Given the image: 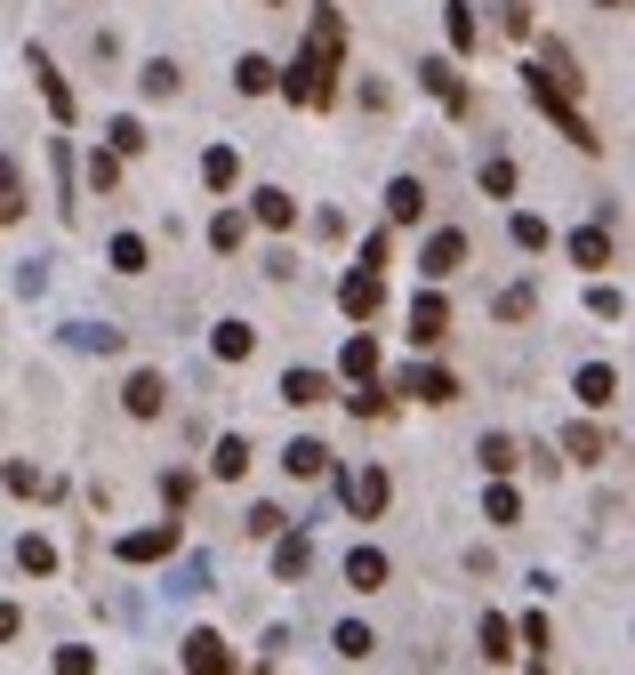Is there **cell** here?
<instances>
[{
    "label": "cell",
    "instance_id": "6da1fadb",
    "mask_svg": "<svg viewBox=\"0 0 635 675\" xmlns=\"http://www.w3.org/2000/svg\"><path fill=\"white\" fill-rule=\"evenodd\" d=\"M339 64H346V17L322 0L314 24H306V49H298L290 73H282V97H290V105H306V113H322L330 97H339Z\"/></svg>",
    "mask_w": 635,
    "mask_h": 675
},
{
    "label": "cell",
    "instance_id": "7a4b0ae2",
    "mask_svg": "<svg viewBox=\"0 0 635 675\" xmlns=\"http://www.w3.org/2000/svg\"><path fill=\"white\" fill-rule=\"evenodd\" d=\"M523 89H531V105H540V113H547V121L563 129V138L579 145V153H604V138H595V121H587V113H579V105H572V97H563V89H555L547 73H540V64L523 73Z\"/></svg>",
    "mask_w": 635,
    "mask_h": 675
},
{
    "label": "cell",
    "instance_id": "3957f363",
    "mask_svg": "<svg viewBox=\"0 0 635 675\" xmlns=\"http://www.w3.org/2000/svg\"><path fill=\"white\" fill-rule=\"evenodd\" d=\"M419 89L443 105L451 121H466L475 113V97H466V81H458V57H419Z\"/></svg>",
    "mask_w": 635,
    "mask_h": 675
},
{
    "label": "cell",
    "instance_id": "277c9868",
    "mask_svg": "<svg viewBox=\"0 0 635 675\" xmlns=\"http://www.w3.org/2000/svg\"><path fill=\"white\" fill-rule=\"evenodd\" d=\"M339 498H346V515H354V523H379V515H386V498H394V475H386V466H354V475L339 483Z\"/></svg>",
    "mask_w": 635,
    "mask_h": 675
},
{
    "label": "cell",
    "instance_id": "5b68a950",
    "mask_svg": "<svg viewBox=\"0 0 635 675\" xmlns=\"http://www.w3.org/2000/svg\"><path fill=\"white\" fill-rule=\"evenodd\" d=\"M178 547H185V531H178V523H145V531H121V538H113V555H121V563H170Z\"/></svg>",
    "mask_w": 635,
    "mask_h": 675
},
{
    "label": "cell",
    "instance_id": "8992f818",
    "mask_svg": "<svg viewBox=\"0 0 635 675\" xmlns=\"http://www.w3.org/2000/svg\"><path fill=\"white\" fill-rule=\"evenodd\" d=\"M339 306H346V322L362 330V322L386 306V274H362V265H346V274H339Z\"/></svg>",
    "mask_w": 635,
    "mask_h": 675
},
{
    "label": "cell",
    "instance_id": "52a82bcc",
    "mask_svg": "<svg viewBox=\"0 0 635 675\" xmlns=\"http://www.w3.org/2000/svg\"><path fill=\"white\" fill-rule=\"evenodd\" d=\"M458 265H466V233H458V225H434L426 250H419V274H426V282H451Z\"/></svg>",
    "mask_w": 635,
    "mask_h": 675
},
{
    "label": "cell",
    "instance_id": "ba28073f",
    "mask_svg": "<svg viewBox=\"0 0 635 675\" xmlns=\"http://www.w3.org/2000/svg\"><path fill=\"white\" fill-rule=\"evenodd\" d=\"M24 73L41 81V97H49V121H57V129H73V113H81V105H73V89H64V73L49 64V49H24Z\"/></svg>",
    "mask_w": 635,
    "mask_h": 675
},
{
    "label": "cell",
    "instance_id": "9c48e42d",
    "mask_svg": "<svg viewBox=\"0 0 635 675\" xmlns=\"http://www.w3.org/2000/svg\"><path fill=\"white\" fill-rule=\"evenodd\" d=\"M572 394H579V411H612V402H619V370L612 362H579L572 370Z\"/></svg>",
    "mask_w": 635,
    "mask_h": 675
},
{
    "label": "cell",
    "instance_id": "30bf717a",
    "mask_svg": "<svg viewBox=\"0 0 635 675\" xmlns=\"http://www.w3.org/2000/svg\"><path fill=\"white\" fill-rule=\"evenodd\" d=\"M443 338H451L443 290H419V298H411V346H443Z\"/></svg>",
    "mask_w": 635,
    "mask_h": 675
},
{
    "label": "cell",
    "instance_id": "8fae6325",
    "mask_svg": "<svg viewBox=\"0 0 635 675\" xmlns=\"http://www.w3.org/2000/svg\"><path fill=\"white\" fill-rule=\"evenodd\" d=\"M121 402H129V419H161L170 411V379H161V370H138V379L121 386Z\"/></svg>",
    "mask_w": 635,
    "mask_h": 675
},
{
    "label": "cell",
    "instance_id": "7c38bea8",
    "mask_svg": "<svg viewBox=\"0 0 635 675\" xmlns=\"http://www.w3.org/2000/svg\"><path fill=\"white\" fill-rule=\"evenodd\" d=\"M185 667H193V675H233V652H225V635L193 627V635H185Z\"/></svg>",
    "mask_w": 635,
    "mask_h": 675
},
{
    "label": "cell",
    "instance_id": "4fadbf2b",
    "mask_svg": "<svg viewBox=\"0 0 635 675\" xmlns=\"http://www.w3.org/2000/svg\"><path fill=\"white\" fill-rule=\"evenodd\" d=\"M563 250H572V265H579V274H604V265H612V225H579Z\"/></svg>",
    "mask_w": 635,
    "mask_h": 675
},
{
    "label": "cell",
    "instance_id": "5bb4252c",
    "mask_svg": "<svg viewBox=\"0 0 635 675\" xmlns=\"http://www.w3.org/2000/svg\"><path fill=\"white\" fill-rule=\"evenodd\" d=\"M339 370L354 386H379V338L371 330H346V354H339Z\"/></svg>",
    "mask_w": 635,
    "mask_h": 675
},
{
    "label": "cell",
    "instance_id": "9a60e30c",
    "mask_svg": "<svg viewBox=\"0 0 635 675\" xmlns=\"http://www.w3.org/2000/svg\"><path fill=\"white\" fill-rule=\"evenodd\" d=\"M563 459H579V466H604V459H612V434L595 426V419H579V426H563Z\"/></svg>",
    "mask_w": 635,
    "mask_h": 675
},
{
    "label": "cell",
    "instance_id": "2e32d148",
    "mask_svg": "<svg viewBox=\"0 0 635 675\" xmlns=\"http://www.w3.org/2000/svg\"><path fill=\"white\" fill-rule=\"evenodd\" d=\"M290 411H314V402H330V370H282V386H274Z\"/></svg>",
    "mask_w": 635,
    "mask_h": 675
},
{
    "label": "cell",
    "instance_id": "e0dca14e",
    "mask_svg": "<svg viewBox=\"0 0 635 675\" xmlns=\"http://www.w3.org/2000/svg\"><path fill=\"white\" fill-rule=\"evenodd\" d=\"M426 218V178H394L386 185V225H419Z\"/></svg>",
    "mask_w": 635,
    "mask_h": 675
},
{
    "label": "cell",
    "instance_id": "ac0fdd59",
    "mask_svg": "<svg viewBox=\"0 0 635 675\" xmlns=\"http://www.w3.org/2000/svg\"><path fill=\"white\" fill-rule=\"evenodd\" d=\"M250 218H258V225H274V233H282V225H298L290 185H258V193H250Z\"/></svg>",
    "mask_w": 635,
    "mask_h": 675
},
{
    "label": "cell",
    "instance_id": "d6986e66",
    "mask_svg": "<svg viewBox=\"0 0 635 675\" xmlns=\"http://www.w3.org/2000/svg\"><path fill=\"white\" fill-rule=\"evenodd\" d=\"M306 571H314V538H306V531L274 538V580H306Z\"/></svg>",
    "mask_w": 635,
    "mask_h": 675
},
{
    "label": "cell",
    "instance_id": "ffe728a7",
    "mask_svg": "<svg viewBox=\"0 0 635 675\" xmlns=\"http://www.w3.org/2000/svg\"><path fill=\"white\" fill-rule=\"evenodd\" d=\"M282 466H290L298 483H314V475H330V443H314V434H298V443L282 451Z\"/></svg>",
    "mask_w": 635,
    "mask_h": 675
},
{
    "label": "cell",
    "instance_id": "44dd1931",
    "mask_svg": "<svg viewBox=\"0 0 635 675\" xmlns=\"http://www.w3.org/2000/svg\"><path fill=\"white\" fill-rule=\"evenodd\" d=\"M443 32H451V49H458V57H475V49H483V17L466 9V0H451V9H443Z\"/></svg>",
    "mask_w": 635,
    "mask_h": 675
},
{
    "label": "cell",
    "instance_id": "7402d4cb",
    "mask_svg": "<svg viewBox=\"0 0 635 675\" xmlns=\"http://www.w3.org/2000/svg\"><path fill=\"white\" fill-rule=\"evenodd\" d=\"M202 185H210V193H233V185H242V153H233V145H210V153H202Z\"/></svg>",
    "mask_w": 635,
    "mask_h": 675
},
{
    "label": "cell",
    "instance_id": "603a6c76",
    "mask_svg": "<svg viewBox=\"0 0 635 675\" xmlns=\"http://www.w3.org/2000/svg\"><path fill=\"white\" fill-rule=\"evenodd\" d=\"M475 459H483V475H515V466H523V443H515V434H483Z\"/></svg>",
    "mask_w": 635,
    "mask_h": 675
},
{
    "label": "cell",
    "instance_id": "cb8c5ba5",
    "mask_svg": "<svg viewBox=\"0 0 635 675\" xmlns=\"http://www.w3.org/2000/svg\"><path fill=\"white\" fill-rule=\"evenodd\" d=\"M250 346H258L250 322H218V330H210V354H218V362H250Z\"/></svg>",
    "mask_w": 635,
    "mask_h": 675
},
{
    "label": "cell",
    "instance_id": "d4e9b609",
    "mask_svg": "<svg viewBox=\"0 0 635 675\" xmlns=\"http://www.w3.org/2000/svg\"><path fill=\"white\" fill-rule=\"evenodd\" d=\"M386 571H394V563H386L379 547H346V587H386Z\"/></svg>",
    "mask_w": 635,
    "mask_h": 675
},
{
    "label": "cell",
    "instance_id": "484cf974",
    "mask_svg": "<svg viewBox=\"0 0 635 675\" xmlns=\"http://www.w3.org/2000/svg\"><path fill=\"white\" fill-rule=\"evenodd\" d=\"M145 233H113V242H105V265H113V274H145Z\"/></svg>",
    "mask_w": 635,
    "mask_h": 675
},
{
    "label": "cell",
    "instance_id": "4316f807",
    "mask_svg": "<svg viewBox=\"0 0 635 675\" xmlns=\"http://www.w3.org/2000/svg\"><path fill=\"white\" fill-rule=\"evenodd\" d=\"M233 89H242V97H265V89H282V73H274L265 57H233Z\"/></svg>",
    "mask_w": 635,
    "mask_h": 675
},
{
    "label": "cell",
    "instance_id": "83f0119b",
    "mask_svg": "<svg viewBox=\"0 0 635 675\" xmlns=\"http://www.w3.org/2000/svg\"><path fill=\"white\" fill-rule=\"evenodd\" d=\"M105 145H113V153L129 161V153H145L153 138H145V121H138V113H113V121H105Z\"/></svg>",
    "mask_w": 635,
    "mask_h": 675
},
{
    "label": "cell",
    "instance_id": "f1b7e54d",
    "mask_svg": "<svg viewBox=\"0 0 635 675\" xmlns=\"http://www.w3.org/2000/svg\"><path fill=\"white\" fill-rule=\"evenodd\" d=\"M515 635L523 627H507L498 612H483V627H475V644H483V659H515Z\"/></svg>",
    "mask_w": 635,
    "mask_h": 675
},
{
    "label": "cell",
    "instance_id": "f546056e",
    "mask_svg": "<svg viewBox=\"0 0 635 675\" xmlns=\"http://www.w3.org/2000/svg\"><path fill=\"white\" fill-rule=\"evenodd\" d=\"M242 466H250V443H242V434H218V451H210V475H218V483H233Z\"/></svg>",
    "mask_w": 635,
    "mask_h": 675
},
{
    "label": "cell",
    "instance_id": "4dcf8cb0",
    "mask_svg": "<svg viewBox=\"0 0 635 675\" xmlns=\"http://www.w3.org/2000/svg\"><path fill=\"white\" fill-rule=\"evenodd\" d=\"M17 571H24V580H49V571H57V547H49V538H17Z\"/></svg>",
    "mask_w": 635,
    "mask_h": 675
},
{
    "label": "cell",
    "instance_id": "1f68e13d",
    "mask_svg": "<svg viewBox=\"0 0 635 675\" xmlns=\"http://www.w3.org/2000/svg\"><path fill=\"white\" fill-rule=\"evenodd\" d=\"M81 178H89V193H113V185H121V153H113V145H97V153L81 161Z\"/></svg>",
    "mask_w": 635,
    "mask_h": 675
},
{
    "label": "cell",
    "instance_id": "d6a6232c",
    "mask_svg": "<svg viewBox=\"0 0 635 675\" xmlns=\"http://www.w3.org/2000/svg\"><path fill=\"white\" fill-rule=\"evenodd\" d=\"M64 338H73L81 354H121V330H113V322H73Z\"/></svg>",
    "mask_w": 635,
    "mask_h": 675
},
{
    "label": "cell",
    "instance_id": "836d02e7",
    "mask_svg": "<svg viewBox=\"0 0 635 675\" xmlns=\"http://www.w3.org/2000/svg\"><path fill=\"white\" fill-rule=\"evenodd\" d=\"M507 233H515V250H531V258H540V250L555 242V233H547V218H540V210H515V225H507Z\"/></svg>",
    "mask_w": 635,
    "mask_h": 675
},
{
    "label": "cell",
    "instance_id": "e575fe53",
    "mask_svg": "<svg viewBox=\"0 0 635 675\" xmlns=\"http://www.w3.org/2000/svg\"><path fill=\"white\" fill-rule=\"evenodd\" d=\"M242 233H250L242 210H218V218H210V250H218V258H225V250H242Z\"/></svg>",
    "mask_w": 635,
    "mask_h": 675
},
{
    "label": "cell",
    "instance_id": "d590c367",
    "mask_svg": "<svg viewBox=\"0 0 635 675\" xmlns=\"http://www.w3.org/2000/svg\"><path fill=\"white\" fill-rule=\"evenodd\" d=\"M24 210H32V201H24V169L9 161V169H0V218H9V225H17Z\"/></svg>",
    "mask_w": 635,
    "mask_h": 675
},
{
    "label": "cell",
    "instance_id": "8d00e7d4",
    "mask_svg": "<svg viewBox=\"0 0 635 675\" xmlns=\"http://www.w3.org/2000/svg\"><path fill=\"white\" fill-rule=\"evenodd\" d=\"M531 314H540V290H531V282L498 290V322H531Z\"/></svg>",
    "mask_w": 635,
    "mask_h": 675
},
{
    "label": "cell",
    "instance_id": "74e56055",
    "mask_svg": "<svg viewBox=\"0 0 635 675\" xmlns=\"http://www.w3.org/2000/svg\"><path fill=\"white\" fill-rule=\"evenodd\" d=\"M483 515H491L498 531H507V523H523V498H515L507 483H491V491H483Z\"/></svg>",
    "mask_w": 635,
    "mask_h": 675
},
{
    "label": "cell",
    "instance_id": "f35d334b",
    "mask_svg": "<svg viewBox=\"0 0 635 675\" xmlns=\"http://www.w3.org/2000/svg\"><path fill=\"white\" fill-rule=\"evenodd\" d=\"M419 402H434V411L458 402V379H451V370H419Z\"/></svg>",
    "mask_w": 635,
    "mask_h": 675
},
{
    "label": "cell",
    "instance_id": "ab89813d",
    "mask_svg": "<svg viewBox=\"0 0 635 675\" xmlns=\"http://www.w3.org/2000/svg\"><path fill=\"white\" fill-rule=\"evenodd\" d=\"M483 193H491V201H507V193H515V161H507V153H491V161H483Z\"/></svg>",
    "mask_w": 635,
    "mask_h": 675
},
{
    "label": "cell",
    "instance_id": "60d3db41",
    "mask_svg": "<svg viewBox=\"0 0 635 675\" xmlns=\"http://www.w3.org/2000/svg\"><path fill=\"white\" fill-rule=\"evenodd\" d=\"M587 314H595V322H619V314H627L619 282H595V290H587Z\"/></svg>",
    "mask_w": 635,
    "mask_h": 675
},
{
    "label": "cell",
    "instance_id": "b9f144b4",
    "mask_svg": "<svg viewBox=\"0 0 635 675\" xmlns=\"http://www.w3.org/2000/svg\"><path fill=\"white\" fill-rule=\"evenodd\" d=\"M138 89H145V97H178V64H170V57H153L145 73H138Z\"/></svg>",
    "mask_w": 635,
    "mask_h": 675
},
{
    "label": "cell",
    "instance_id": "7bdbcfd3",
    "mask_svg": "<svg viewBox=\"0 0 635 675\" xmlns=\"http://www.w3.org/2000/svg\"><path fill=\"white\" fill-rule=\"evenodd\" d=\"M394 265V233H362V274H386Z\"/></svg>",
    "mask_w": 635,
    "mask_h": 675
},
{
    "label": "cell",
    "instance_id": "ee69618b",
    "mask_svg": "<svg viewBox=\"0 0 635 675\" xmlns=\"http://www.w3.org/2000/svg\"><path fill=\"white\" fill-rule=\"evenodd\" d=\"M330 644H339L346 659H371V627H362V619H339V635H330Z\"/></svg>",
    "mask_w": 635,
    "mask_h": 675
},
{
    "label": "cell",
    "instance_id": "f6af8a7d",
    "mask_svg": "<svg viewBox=\"0 0 635 675\" xmlns=\"http://www.w3.org/2000/svg\"><path fill=\"white\" fill-rule=\"evenodd\" d=\"M346 402H354V419H386V411H394V402H386V386H354Z\"/></svg>",
    "mask_w": 635,
    "mask_h": 675
},
{
    "label": "cell",
    "instance_id": "bcb514c9",
    "mask_svg": "<svg viewBox=\"0 0 635 675\" xmlns=\"http://www.w3.org/2000/svg\"><path fill=\"white\" fill-rule=\"evenodd\" d=\"M9 491H17V498H24V491H41V498H49L57 483H49V475H32V466H24V459H9Z\"/></svg>",
    "mask_w": 635,
    "mask_h": 675
},
{
    "label": "cell",
    "instance_id": "7dc6e473",
    "mask_svg": "<svg viewBox=\"0 0 635 675\" xmlns=\"http://www.w3.org/2000/svg\"><path fill=\"white\" fill-rule=\"evenodd\" d=\"M57 675H97V652H89V644H64V652H57Z\"/></svg>",
    "mask_w": 635,
    "mask_h": 675
},
{
    "label": "cell",
    "instance_id": "c3c4849f",
    "mask_svg": "<svg viewBox=\"0 0 635 675\" xmlns=\"http://www.w3.org/2000/svg\"><path fill=\"white\" fill-rule=\"evenodd\" d=\"M202 587H210V563H202V555H193V563L178 571V587H170V595H202Z\"/></svg>",
    "mask_w": 635,
    "mask_h": 675
},
{
    "label": "cell",
    "instance_id": "681fc988",
    "mask_svg": "<svg viewBox=\"0 0 635 675\" xmlns=\"http://www.w3.org/2000/svg\"><path fill=\"white\" fill-rule=\"evenodd\" d=\"M250 531L258 538H282V506H250Z\"/></svg>",
    "mask_w": 635,
    "mask_h": 675
},
{
    "label": "cell",
    "instance_id": "f907efd6",
    "mask_svg": "<svg viewBox=\"0 0 635 675\" xmlns=\"http://www.w3.org/2000/svg\"><path fill=\"white\" fill-rule=\"evenodd\" d=\"M595 9H635V0H595Z\"/></svg>",
    "mask_w": 635,
    "mask_h": 675
},
{
    "label": "cell",
    "instance_id": "816d5d0a",
    "mask_svg": "<svg viewBox=\"0 0 635 675\" xmlns=\"http://www.w3.org/2000/svg\"><path fill=\"white\" fill-rule=\"evenodd\" d=\"M258 675H265V667H258Z\"/></svg>",
    "mask_w": 635,
    "mask_h": 675
}]
</instances>
